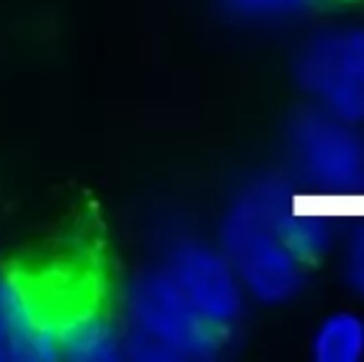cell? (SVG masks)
Masks as SVG:
<instances>
[{"label":"cell","instance_id":"1","mask_svg":"<svg viewBox=\"0 0 364 362\" xmlns=\"http://www.w3.org/2000/svg\"><path fill=\"white\" fill-rule=\"evenodd\" d=\"M124 360L203 362L228 348L233 335L206 320L159 263L127 278L119 303Z\"/></svg>","mask_w":364,"mask_h":362},{"label":"cell","instance_id":"2","mask_svg":"<svg viewBox=\"0 0 364 362\" xmlns=\"http://www.w3.org/2000/svg\"><path fill=\"white\" fill-rule=\"evenodd\" d=\"M292 193V183L280 176L255 179L235 196L220 223L218 248L240 285L263 303H285L305 283L307 268L275 231V216Z\"/></svg>","mask_w":364,"mask_h":362},{"label":"cell","instance_id":"3","mask_svg":"<svg viewBox=\"0 0 364 362\" xmlns=\"http://www.w3.org/2000/svg\"><path fill=\"white\" fill-rule=\"evenodd\" d=\"M295 78L312 107L352 124L364 122V30L315 35L297 58Z\"/></svg>","mask_w":364,"mask_h":362},{"label":"cell","instance_id":"4","mask_svg":"<svg viewBox=\"0 0 364 362\" xmlns=\"http://www.w3.org/2000/svg\"><path fill=\"white\" fill-rule=\"evenodd\" d=\"M290 156L312 188L330 196L364 188V137L352 122L310 107L290 122Z\"/></svg>","mask_w":364,"mask_h":362},{"label":"cell","instance_id":"5","mask_svg":"<svg viewBox=\"0 0 364 362\" xmlns=\"http://www.w3.org/2000/svg\"><path fill=\"white\" fill-rule=\"evenodd\" d=\"M159 266L203 318L233 335L243 318V285L220 248L178 236L166 246Z\"/></svg>","mask_w":364,"mask_h":362},{"label":"cell","instance_id":"6","mask_svg":"<svg viewBox=\"0 0 364 362\" xmlns=\"http://www.w3.org/2000/svg\"><path fill=\"white\" fill-rule=\"evenodd\" d=\"M60 360L55 323L18 273L0 266V362Z\"/></svg>","mask_w":364,"mask_h":362},{"label":"cell","instance_id":"7","mask_svg":"<svg viewBox=\"0 0 364 362\" xmlns=\"http://www.w3.org/2000/svg\"><path fill=\"white\" fill-rule=\"evenodd\" d=\"M58 333L60 360L70 362H119L124 360V333L117 310L87 305L60 323Z\"/></svg>","mask_w":364,"mask_h":362},{"label":"cell","instance_id":"8","mask_svg":"<svg viewBox=\"0 0 364 362\" xmlns=\"http://www.w3.org/2000/svg\"><path fill=\"white\" fill-rule=\"evenodd\" d=\"M364 355V320L357 313H335L322 320L312 338L317 362H357Z\"/></svg>","mask_w":364,"mask_h":362},{"label":"cell","instance_id":"9","mask_svg":"<svg viewBox=\"0 0 364 362\" xmlns=\"http://www.w3.org/2000/svg\"><path fill=\"white\" fill-rule=\"evenodd\" d=\"M225 13L235 18H288L315 8L320 0H216Z\"/></svg>","mask_w":364,"mask_h":362},{"label":"cell","instance_id":"10","mask_svg":"<svg viewBox=\"0 0 364 362\" xmlns=\"http://www.w3.org/2000/svg\"><path fill=\"white\" fill-rule=\"evenodd\" d=\"M347 273L357 290L364 295V226L352 236V246L347 253Z\"/></svg>","mask_w":364,"mask_h":362}]
</instances>
